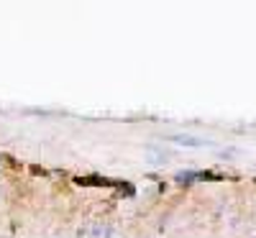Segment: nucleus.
<instances>
[{
  "mask_svg": "<svg viewBox=\"0 0 256 238\" xmlns=\"http://www.w3.org/2000/svg\"><path fill=\"white\" fill-rule=\"evenodd\" d=\"M169 141H174L180 146H190V148H202V146H212L210 141L195 138V136H187V134H177V136H169Z\"/></svg>",
  "mask_w": 256,
  "mask_h": 238,
  "instance_id": "2",
  "label": "nucleus"
},
{
  "mask_svg": "<svg viewBox=\"0 0 256 238\" xmlns=\"http://www.w3.org/2000/svg\"><path fill=\"white\" fill-rule=\"evenodd\" d=\"M208 177H212L210 172L184 169V172H177V174H174V182H177V184H192V182H198V180H208Z\"/></svg>",
  "mask_w": 256,
  "mask_h": 238,
  "instance_id": "1",
  "label": "nucleus"
}]
</instances>
